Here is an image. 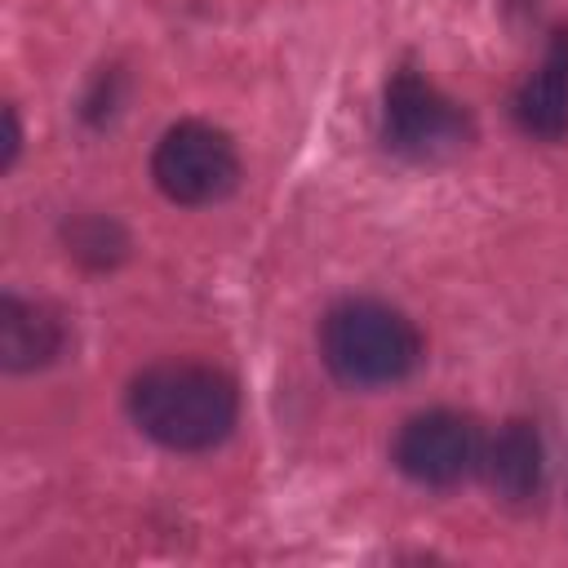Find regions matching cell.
Here are the masks:
<instances>
[{
  "label": "cell",
  "instance_id": "1",
  "mask_svg": "<svg viewBox=\"0 0 568 568\" xmlns=\"http://www.w3.org/2000/svg\"><path fill=\"white\" fill-rule=\"evenodd\" d=\"M124 413L169 453H209L240 426V382L204 359H155L129 377Z\"/></svg>",
  "mask_w": 568,
  "mask_h": 568
},
{
  "label": "cell",
  "instance_id": "2",
  "mask_svg": "<svg viewBox=\"0 0 568 568\" xmlns=\"http://www.w3.org/2000/svg\"><path fill=\"white\" fill-rule=\"evenodd\" d=\"M315 351L346 390H386L408 382L426 359V337L408 311L386 297H337L315 324Z\"/></svg>",
  "mask_w": 568,
  "mask_h": 568
},
{
  "label": "cell",
  "instance_id": "3",
  "mask_svg": "<svg viewBox=\"0 0 568 568\" xmlns=\"http://www.w3.org/2000/svg\"><path fill=\"white\" fill-rule=\"evenodd\" d=\"M377 138L395 160L439 164L462 155L475 142V115L466 102L444 93L426 71H417L413 62H399L382 84Z\"/></svg>",
  "mask_w": 568,
  "mask_h": 568
},
{
  "label": "cell",
  "instance_id": "4",
  "mask_svg": "<svg viewBox=\"0 0 568 568\" xmlns=\"http://www.w3.org/2000/svg\"><path fill=\"white\" fill-rule=\"evenodd\" d=\"M244 178L235 138L209 120H173L160 142L151 146V182L169 204L182 209H209L235 195Z\"/></svg>",
  "mask_w": 568,
  "mask_h": 568
},
{
  "label": "cell",
  "instance_id": "5",
  "mask_svg": "<svg viewBox=\"0 0 568 568\" xmlns=\"http://www.w3.org/2000/svg\"><path fill=\"white\" fill-rule=\"evenodd\" d=\"M484 426L462 408H422L399 422L390 439V466L417 488H457L479 475L484 462Z\"/></svg>",
  "mask_w": 568,
  "mask_h": 568
},
{
  "label": "cell",
  "instance_id": "6",
  "mask_svg": "<svg viewBox=\"0 0 568 568\" xmlns=\"http://www.w3.org/2000/svg\"><path fill=\"white\" fill-rule=\"evenodd\" d=\"M479 475L506 510H532L546 493V439L532 417H506L488 444Z\"/></svg>",
  "mask_w": 568,
  "mask_h": 568
},
{
  "label": "cell",
  "instance_id": "7",
  "mask_svg": "<svg viewBox=\"0 0 568 568\" xmlns=\"http://www.w3.org/2000/svg\"><path fill=\"white\" fill-rule=\"evenodd\" d=\"M510 120L528 142L559 146L568 138V22L550 27L537 67L510 93Z\"/></svg>",
  "mask_w": 568,
  "mask_h": 568
},
{
  "label": "cell",
  "instance_id": "8",
  "mask_svg": "<svg viewBox=\"0 0 568 568\" xmlns=\"http://www.w3.org/2000/svg\"><path fill=\"white\" fill-rule=\"evenodd\" d=\"M71 328L67 315L44 302V297H22L4 293L0 297V368L22 377V373H44L67 355Z\"/></svg>",
  "mask_w": 568,
  "mask_h": 568
},
{
  "label": "cell",
  "instance_id": "9",
  "mask_svg": "<svg viewBox=\"0 0 568 568\" xmlns=\"http://www.w3.org/2000/svg\"><path fill=\"white\" fill-rule=\"evenodd\" d=\"M58 244L67 253V262H75L89 275H111L129 262L133 253V235L115 213L102 209H75L58 222Z\"/></svg>",
  "mask_w": 568,
  "mask_h": 568
},
{
  "label": "cell",
  "instance_id": "10",
  "mask_svg": "<svg viewBox=\"0 0 568 568\" xmlns=\"http://www.w3.org/2000/svg\"><path fill=\"white\" fill-rule=\"evenodd\" d=\"M124 93H129V75H124V67H120V62H106V67H98L93 80L84 84L75 111H80V120H84L89 129H106V124L124 111Z\"/></svg>",
  "mask_w": 568,
  "mask_h": 568
},
{
  "label": "cell",
  "instance_id": "11",
  "mask_svg": "<svg viewBox=\"0 0 568 568\" xmlns=\"http://www.w3.org/2000/svg\"><path fill=\"white\" fill-rule=\"evenodd\" d=\"M22 155V120H18V106L4 102V155H0V173H13Z\"/></svg>",
  "mask_w": 568,
  "mask_h": 568
}]
</instances>
